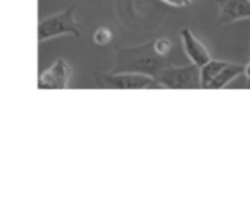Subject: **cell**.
Masks as SVG:
<instances>
[{"label": "cell", "mask_w": 250, "mask_h": 216, "mask_svg": "<svg viewBox=\"0 0 250 216\" xmlns=\"http://www.w3.org/2000/svg\"><path fill=\"white\" fill-rule=\"evenodd\" d=\"M101 87L111 89H163L156 77L137 72H110V74H94Z\"/></svg>", "instance_id": "obj_3"}, {"label": "cell", "mask_w": 250, "mask_h": 216, "mask_svg": "<svg viewBox=\"0 0 250 216\" xmlns=\"http://www.w3.org/2000/svg\"><path fill=\"white\" fill-rule=\"evenodd\" d=\"M160 2H163V4H167V5H171V7L182 9V7H187V5H190L194 0H160Z\"/></svg>", "instance_id": "obj_12"}, {"label": "cell", "mask_w": 250, "mask_h": 216, "mask_svg": "<svg viewBox=\"0 0 250 216\" xmlns=\"http://www.w3.org/2000/svg\"><path fill=\"white\" fill-rule=\"evenodd\" d=\"M111 38H113V35H111V31L108 28L96 29V33L93 35V42L96 45H108L111 42Z\"/></svg>", "instance_id": "obj_10"}, {"label": "cell", "mask_w": 250, "mask_h": 216, "mask_svg": "<svg viewBox=\"0 0 250 216\" xmlns=\"http://www.w3.org/2000/svg\"><path fill=\"white\" fill-rule=\"evenodd\" d=\"M249 57H250V53H249Z\"/></svg>", "instance_id": "obj_14"}, {"label": "cell", "mask_w": 250, "mask_h": 216, "mask_svg": "<svg viewBox=\"0 0 250 216\" xmlns=\"http://www.w3.org/2000/svg\"><path fill=\"white\" fill-rule=\"evenodd\" d=\"M156 79L167 89H197L201 87V67L192 62L180 67L168 65Z\"/></svg>", "instance_id": "obj_4"}, {"label": "cell", "mask_w": 250, "mask_h": 216, "mask_svg": "<svg viewBox=\"0 0 250 216\" xmlns=\"http://www.w3.org/2000/svg\"><path fill=\"white\" fill-rule=\"evenodd\" d=\"M70 76H72V67L65 59H59L52 67L40 74L38 89H65L69 87Z\"/></svg>", "instance_id": "obj_5"}, {"label": "cell", "mask_w": 250, "mask_h": 216, "mask_svg": "<svg viewBox=\"0 0 250 216\" xmlns=\"http://www.w3.org/2000/svg\"><path fill=\"white\" fill-rule=\"evenodd\" d=\"M243 76H245L247 84H249V87H250V62L245 64V70H243Z\"/></svg>", "instance_id": "obj_13"}, {"label": "cell", "mask_w": 250, "mask_h": 216, "mask_svg": "<svg viewBox=\"0 0 250 216\" xmlns=\"http://www.w3.org/2000/svg\"><path fill=\"white\" fill-rule=\"evenodd\" d=\"M168 65H171L170 57L160 55L156 45H154V40H151L143 45L129 46V48L118 46L111 72H137L158 77V74L167 69Z\"/></svg>", "instance_id": "obj_1"}, {"label": "cell", "mask_w": 250, "mask_h": 216, "mask_svg": "<svg viewBox=\"0 0 250 216\" xmlns=\"http://www.w3.org/2000/svg\"><path fill=\"white\" fill-rule=\"evenodd\" d=\"M154 45H156V50L160 55L168 57L171 52V40L170 38H156L154 40Z\"/></svg>", "instance_id": "obj_11"}, {"label": "cell", "mask_w": 250, "mask_h": 216, "mask_svg": "<svg viewBox=\"0 0 250 216\" xmlns=\"http://www.w3.org/2000/svg\"><path fill=\"white\" fill-rule=\"evenodd\" d=\"M81 29L83 28L76 19V5H70L59 14L48 16L38 22V42L43 43L63 35L81 36Z\"/></svg>", "instance_id": "obj_2"}, {"label": "cell", "mask_w": 250, "mask_h": 216, "mask_svg": "<svg viewBox=\"0 0 250 216\" xmlns=\"http://www.w3.org/2000/svg\"><path fill=\"white\" fill-rule=\"evenodd\" d=\"M229 62L226 60H209L208 64L201 67V87H208L211 84V81L228 65Z\"/></svg>", "instance_id": "obj_9"}, {"label": "cell", "mask_w": 250, "mask_h": 216, "mask_svg": "<svg viewBox=\"0 0 250 216\" xmlns=\"http://www.w3.org/2000/svg\"><path fill=\"white\" fill-rule=\"evenodd\" d=\"M180 38H182V43H184L185 53H187V57L190 59L192 64L202 67L204 64H208L209 60H211V53H209V50L206 48L201 42H199L197 36H195L188 28L182 29Z\"/></svg>", "instance_id": "obj_7"}, {"label": "cell", "mask_w": 250, "mask_h": 216, "mask_svg": "<svg viewBox=\"0 0 250 216\" xmlns=\"http://www.w3.org/2000/svg\"><path fill=\"white\" fill-rule=\"evenodd\" d=\"M219 7L216 24H231V22L250 19V0H214Z\"/></svg>", "instance_id": "obj_6"}, {"label": "cell", "mask_w": 250, "mask_h": 216, "mask_svg": "<svg viewBox=\"0 0 250 216\" xmlns=\"http://www.w3.org/2000/svg\"><path fill=\"white\" fill-rule=\"evenodd\" d=\"M243 70H245V65L229 62L228 65H226L225 69H223L221 72H219L218 76L211 81V84H209L208 87L209 89H221V87H226L233 79H236L238 76H242Z\"/></svg>", "instance_id": "obj_8"}]
</instances>
